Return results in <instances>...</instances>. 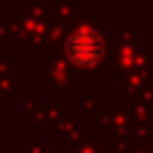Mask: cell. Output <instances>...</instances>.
<instances>
[{
    "label": "cell",
    "mask_w": 153,
    "mask_h": 153,
    "mask_svg": "<svg viewBox=\"0 0 153 153\" xmlns=\"http://www.w3.org/2000/svg\"><path fill=\"white\" fill-rule=\"evenodd\" d=\"M102 54H105L102 38L94 31H89V28H82V31L71 33L69 41H66V56H69L74 64L89 66V64H94V61L102 59Z\"/></svg>",
    "instance_id": "1"
}]
</instances>
